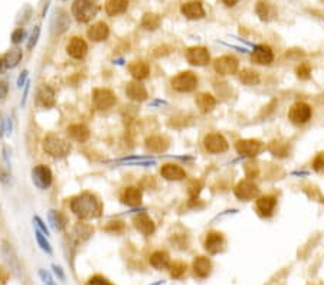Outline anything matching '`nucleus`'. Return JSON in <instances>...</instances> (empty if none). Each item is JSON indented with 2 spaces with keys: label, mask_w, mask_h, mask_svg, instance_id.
Masks as SVG:
<instances>
[{
  "label": "nucleus",
  "mask_w": 324,
  "mask_h": 285,
  "mask_svg": "<svg viewBox=\"0 0 324 285\" xmlns=\"http://www.w3.org/2000/svg\"><path fill=\"white\" fill-rule=\"evenodd\" d=\"M71 211L82 221L98 218L101 213V205L98 199L91 193H82L71 202Z\"/></svg>",
  "instance_id": "nucleus-1"
},
{
  "label": "nucleus",
  "mask_w": 324,
  "mask_h": 285,
  "mask_svg": "<svg viewBox=\"0 0 324 285\" xmlns=\"http://www.w3.org/2000/svg\"><path fill=\"white\" fill-rule=\"evenodd\" d=\"M97 13L98 5L94 3V0H75L72 5V15L78 22H89Z\"/></svg>",
  "instance_id": "nucleus-2"
},
{
  "label": "nucleus",
  "mask_w": 324,
  "mask_h": 285,
  "mask_svg": "<svg viewBox=\"0 0 324 285\" xmlns=\"http://www.w3.org/2000/svg\"><path fill=\"white\" fill-rule=\"evenodd\" d=\"M43 150L54 157H64L69 153L71 147L61 137H58L55 134H48L43 140Z\"/></svg>",
  "instance_id": "nucleus-3"
},
{
  "label": "nucleus",
  "mask_w": 324,
  "mask_h": 285,
  "mask_svg": "<svg viewBox=\"0 0 324 285\" xmlns=\"http://www.w3.org/2000/svg\"><path fill=\"white\" fill-rule=\"evenodd\" d=\"M197 82H199L197 76L190 71H186V72H180L174 78H172L170 84H172L173 89H176L177 92H192L196 89Z\"/></svg>",
  "instance_id": "nucleus-4"
},
{
  "label": "nucleus",
  "mask_w": 324,
  "mask_h": 285,
  "mask_svg": "<svg viewBox=\"0 0 324 285\" xmlns=\"http://www.w3.org/2000/svg\"><path fill=\"white\" fill-rule=\"evenodd\" d=\"M311 116H313V110L305 103H295L288 111V120L295 126H301V124L308 123L311 120Z\"/></svg>",
  "instance_id": "nucleus-5"
},
{
  "label": "nucleus",
  "mask_w": 324,
  "mask_h": 285,
  "mask_svg": "<svg viewBox=\"0 0 324 285\" xmlns=\"http://www.w3.org/2000/svg\"><path fill=\"white\" fill-rule=\"evenodd\" d=\"M2 258L5 261V264L8 265V268L11 269V272L16 278L22 276V266L19 262V258L15 252V249L12 248V245L8 241H3L2 243Z\"/></svg>",
  "instance_id": "nucleus-6"
},
{
  "label": "nucleus",
  "mask_w": 324,
  "mask_h": 285,
  "mask_svg": "<svg viewBox=\"0 0 324 285\" xmlns=\"http://www.w3.org/2000/svg\"><path fill=\"white\" fill-rule=\"evenodd\" d=\"M32 181L33 184L41 190H46L51 184H52V171L49 167L39 164L36 167H33L32 173Z\"/></svg>",
  "instance_id": "nucleus-7"
},
{
  "label": "nucleus",
  "mask_w": 324,
  "mask_h": 285,
  "mask_svg": "<svg viewBox=\"0 0 324 285\" xmlns=\"http://www.w3.org/2000/svg\"><path fill=\"white\" fill-rule=\"evenodd\" d=\"M203 144H205L206 151L212 153V154H221V153H225L229 144H228L227 138L224 137L222 134L219 133H210L207 134L203 140Z\"/></svg>",
  "instance_id": "nucleus-8"
},
{
  "label": "nucleus",
  "mask_w": 324,
  "mask_h": 285,
  "mask_svg": "<svg viewBox=\"0 0 324 285\" xmlns=\"http://www.w3.org/2000/svg\"><path fill=\"white\" fill-rule=\"evenodd\" d=\"M259 195V187L251 179L241 180L235 187V196L241 201H252Z\"/></svg>",
  "instance_id": "nucleus-9"
},
{
  "label": "nucleus",
  "mask_w": 324,
  "mask_h": 285,
  "mask_svg": "<svg viewBox=\"0 0 324 285\" xmlns=\"http://www.w3.org/2000/svg\"><path fill=\"white\" fill-rule=\"evenodd\" d=\"M92 103L97 110H108L117 103V98L113 94V91L105 88H98L92 92Z\"/></svg>",
  "instance_id": "nucleus-10"
},
{
  "label": "nucleus",
  "mask_w": 324,
  "mask_h": 285,
  "mask_svg": "<svg viewBox=\"0 0 324 285\" xmlns=\"http://www.w3.org/2000/svg\"><path fill=\"white\" fill-rule=\"evenodd\" d=\"M213 68L219 75H234L238 72V59L231 55H224L215 59Z\"/></svg>",
  "instance_id": "nucleus-11"
},
{
  "label": "nucleus",
  "mask_w": 324,
  "mask_h": 285,
  "mask_svg": "<svg viewBox=\"0 0 324 285\" xmlns=\"http://www.w3.org/2000/svg\"><path fill=\"white\" fill-rule=\"evenodd\" d=\"M186 59L187 62L196 66H205L210 61V55L203 46H193L186 51Z\"/></svg>",
  "instance_id": "nucleus-12"
},
{
  "label": "nucleus",
  "mask_w": 324,
  "mask_h": 285,
  "mask_svg": "<svg viewBox=\"0 0 324 285\" xmlns=\"http://www.w3.org/2000/svg\"><path fill=\"white\" fill-rule=\"evenodd\" d=\"M277 206V198L272 195H265V196H259L255 202V209L261 218H270L274 213V209Z\"/></svg>",
  "instance_id": "nucleus-13"
},
{
  "label": "nucleus",
  "mask_w": 324,
  "mask_h": 285,
  "mask_svg": "<svg viewBox=\"0 0 324 285\" xmlns=\"http://www.w3.org/2000/svg\"><path fill=\"white\" fill-rule=\"evenodd\" d=\"M238 154H241L242 157H255L261 151L262 144L258 140H239L235 144Z\"/></svg>",
  "instance_id": "nucleus-14"
},
{
  "label": "nucleus",
  "mask_w": 324,
  "mask_h": 285,
  "mask_svg": "<svg viewBox=\"0 0 324 285\" xmlns=\"http://www.w3.org/2000/svg\"><path fill=\"white\" fill-rule=\"evenodd\" d=\"M251 59L257 65H270L274 61V52L267 45H255L251 53Z\"/></svg>",
  "instance_id": "nucleus-15"
},
{
  "label": "nucleus",
  "mask_w": 324,
  "mask_h": 285,
  "mask_svg": "<svg viewBox=\"0 0 324 285\" xmlns=\"http://www.w3.org/2000/svg\"><path fill=\"white\" fill-rule=\"evenodd\" d=\"M180 12L184 18L190 19V21H196V19H202L205 16V9L202 6L200 2L197 0H190V2H186L182 5Z\"/></svg>",
  "instance_id": "nucleus-16"
},
{
  "label": "nucleus",
  "mask_w": 324,
  "mask_h": 285,
  "mask_svg": "<svg viewBox=\"0 0 324 285\" xmlns=\"http://www.w3.org/2000/svg\"><path fill=\"white\" fill-rule=\"evenodd\" d=\"M225 245V239L222 236V233L219 232H210L207 233L205 239V249L210 255H216V253L222 252Z\"/></svg>",
  "instance_id": "nucleus-17"
},
{
  "label": "nucleus",
  "mask_w": 324,
  "mask_h": 285,
  "mask_svg": "<svg viewBox=\"0 0 324 285\" xmlns=\"http://www.w3.org/2000/svg\"><path fill=\"white\" fill-rule=\"evenodd\" d=\"M134 226H136V229L140 233H143L144 236H150V235H153L154 231H156V225H154V222L149 218L147 213H140V215H137V216L134 218Z\"/></svg>",
  "instance_id": "nucleus-18"
},
{
  "label": "nucleus",
  "mask_w": 324,
  "mask_h": 285,
  "mask_svg": "<svg viewBox=\"0 0 324 285\" xmlns=\"http://www.w3.org/2000/svg\"><path fill=\"white\" fill-rule=\"evenodd\" d=\"M192 268H193V274L197 278L205 279L212 272V262L206 256H197V258H194Z\"/></svg>",
  "instance_id": "nucleus-19"
},
{
  "label": "nucleus",
  "mask_w": 324,
  "mask_h": 285,
  "mask_svg": "<svg viewBox=\"0 0 324 285\" xmlns=\"http://www.w3.org/2000/svg\"><path fill=\"white\" fill-rule=\"evenodd\" d=\"M160 174L166 180H173V181H177V180H183L186 177V171H184L179 164H174V163H167L164 164L160 170Z\"/></svg>",
  "instance_id": "nucleus-20"
},
{
  "label": "nucleus",
  "mask_w": 324,
  "mask_h": 285,
  "mask_svg": "<svg viewBox=\"0 0 324 285\" xmlns=\"http://www.w3.org/2000/svg\"><path fill=\"white\" fill-rule=\"evenodd\" d=\"M69 28V18L62 11H56L51 23V31L54 35H62Z\"/></svg>",
  "instance_id": "nucleus-21"
},
{
  "label": "nucleus",
  "mask_w": 324,
  "mask_h": 285,
  "mask_svg": "<svg viewBox=\"0 0 324 285\" xmlns=\"http://www.w3.org/2000/svg\"><path fill=\"white\" fill-rule=\"evenodd\" d=\"M126 94H127L130 100L141 103V101H144L147 98V89H146L144 85L140 84L139 81H136V82H129L127 84V86H126Z\"/></svg>",
  "instance_id": "nucleus-22"
},
{
  "label": "nucleus",
  "mask_w": 324,
  "mask_h": 285,
  "mask_svg": "<svg viewBox=\"0 0 324 285\" xmlns=\"http://www.w3.org/2000/svg\"><path fill=\"white\" fill-rule=\"evenodd\" d=\"M66 51H68V53H69L72 58L81 59V58L85 56L86 51H88V46H86V42L84 39H81V38H72V39L69 41V43H68V46H66Z\"/></svg>",
  "instance_id": "nucleus-23"
},
{
  "label": "nucleus",
  "mask_w": 324,
  "mask_h": 285,
  "mask_svg": "<svg viewBox=\"0 0 324 285\" xmlns=\"http://www.w3.org/2000/svg\"><path fill=\"white\" fill-rule=\"evenodd\" d=\"M130 74L133 75L134 79L137 81H143L146 79L149 74H150V66L147 62H143V61H134L129 65Z\"/></svg>",
  "instance_id": "nucleus-24"
},
{
  "label": "nucleus",
  "mask_w": 324,
  "mask_h": 285,
  "mask_svg": "<svg viewBox=\"0 0 324 285\" xmlns=\"http://www.w3.org/2000/svg\"><path fill=\"white\" fill-rule=\"evenodd\" d=\"M110 35V29L104 22H98L95 25H92L88 31V38L94 42H101L105 41Z\"/></svg>",
  "instance_id": "nucleus-25"
},
{
  "label": "nucleus",
  "mask_w": 324,
  "mask_h": 285,
  "mask_svg": "<svg viewBox=\"0 0 324 285\" xmlns=\"http://www.w3.org/2000/svg\"><path fill=\"white\" fill-rule=\"evenodd\" d=\"M146 147L151 153H163L169 148V140L163 136H151L146 140Z\"/></svg>",
  "instance_id": "nucleus-26"
},
{
  "label": "nucleus",
  "mask_w": 324,
  "mask_h": 285,
  "mask_svg": "<svg viewBox=\"0 0 324 285\" xmlns=\"http://www.w3.org/2000/svg\"><path fill=\"white\" fill-rule=\"evenodd\" d=\"M218 104L216 98L213 95L203 92V94H199L196 97V106L197 108L202 111V113H210Z\"/></svg>",
  "instance_id": "nucleus-27"
},
{
  "label": "nucleus",
  "mask_w": 324,
  "mask_h": 285,
  "mask_svg": "<svg viewBox=\"0 0 324 285\" xmlns=\"http://www.w3.org/2000/svg\"><path fill=\"white\" fill-rule=\"evenodd\" d=\"M150 265L154 269H166L170 265V256L164 251H156L150 255Z\"/></svg>",
  "instance_id": "nucleus-28"
},
{
  "label": "nucleus",
  "mask_w": 324,
  "mask_h": 285,
  "mask_svg": "<svg viewBox=\"0 0 324 285\" xmlns=\"http://www.w3.org/2000/svg\"><path fill=\"white\" fill-rule=\"evenodd\" d=\"M121 201L123 203H126L127 206H139L141 203V190L137 187H127V189L123 192V196H121Z\"/></svg>",
  "instance_id": "nucleus-29"
},
{
  "label": "nucleus",
  "mask_w": 324,
  "mask_h": 285,
  "mask_svg": "<svg viewBox=\"0 0 324 285\" xmlns=\"http://www.w3.org/2000/svg\"><path fill=\"white\" fill-rule=\"evenodd\" d=\"M68 136L78 143H84L89 138V130L84 124H74L68 127Z\"/></svg>",
  "instance_id": "nucleus-30"
},
{
  "label": "nucleus",
  "mask_w": 324,
  "mask_h": 285,
  "mask_svg": "<svg viewBox=\"0 0 324 285\" xmlns=\"http://www.w3.org/2000/svg\"><path fill=\"white\" fill-rule=\"evenodd\" d=\"M129 0H107L105 3V13L108 16H117L127 11Z\"/></svg>",
  "instance_id": "nucleus-31"
},
{
  "label": "nucleus",
  "mask_w": 324,
  "mask_h": 285,
  "mask_svg": "<svg viewBox=\"0 0 324 285\" xmlns=\"http://www.w3.org/2000/svg\"><path fill=\"white\" fill-rule=\"evenodd\" d=\"M38 101H39V104H41V106L46 107V108L54 107L55 106L54 89H52V88H49V86H46V85L41 86V89H39V92H38Z\"/></svg>",
  "instance_id": "nucleus-32"
},
{
  "label": "nucleus",
  "mask_w": 324,
  "mask_h": 285,
  "mask_svg": "<svg viewBox=\"0 0 324 285\" xmlns=\"http://www.w3.org/2000/svg\"><path fill=\"white\" fill-rule=\"evenodd\" d=\"M239 81L244 85L252 86V85H258L261 78H259V74L257 71L247 68V69H242V71L239 72Z\"/></svg>",
  "instance_id": "nucleus-33"
},
{
  "label": "nucleus",
  "mask_w": 324,
  "mask_h": 285,
  "mask_svg": "<svg viewBox=\"0 0 324 285\" xmlns=\"http://www.w3.org/2000/svg\"><path fill=\"white\" fill-rule=\"evenodd\" d=\"M255 12L259 16L261 21H270L271 16L274 15V9L267 0H258L257 6H255Z\"/></svg>",
  "instance_id": "nucleus-34"
},
{
  "label": "nucleus",
  "mask_w": 324,
  "mask_h": 285,
  "mask_svg": "<svg viewBox=\"0 0 324 285\" xmlns=\"http://www.w3.org/2000/svg\"><path fill=\"white\" fill-rule=\"evenodd\" d=\"M48 219H49V223L55 231H64L65 226H66V221H65L64 215L61 212L49 211L48 212Z\"/></svg>",
  "instance_id": "nucleus-35"
},
{
  "label": "nucleus",
  "mask_w": 324,
  "mask_h": 285,
  "mask_svg": "<svg viewBox=\"0 0 324 285\" xmlns=\"http://www.w3.org/2000/svg\"><path fill=\"white\" fill-rule=\"evenodd\" d=\"M3 63H5V66H6V69H11V68H15V66H18V63L21 62L22 59V51L21 49H12L9 52L6 53L3 58Z\"/></svg>",
  "instance_id": "nucleus-36"
},
{
  "label": "nucleus",
  "mask_w": 324,
  "mask_h": 285,
  "mask_svg": "<svg viewBox=\"0 0 324 285\" xmlns=\"http://www.w3.org/2000/svg\"><path fill=\"white\" fill-rule=\"evenodd\" d=\"M159 25H160V18H159L157 15H154V13H147V15H144V18H143V21H141V26H143L144 29H147V31H154V29H157Z\"/></svg>",
  "instance_id": "nucleus-37"
},
{
  "label": "nucleus",
  "mask_w": 324,
  "mask_h": 285,
  "mask_svg": "<svg viewBox=\"0 0 324 285\" xmlns=\"http://www.w3.org/2000/svg\"><path fill=\"white\" fill-rule=\"evenodd\" d=\"M268 150H270L274 156H278V157H285V156H288V146H287V144H282L280 141H272L270 144V147H268Z\"/></svg>",
  "instance_id": "nucleus-38"
},
{
  "label": "nucleus",
  "mask_w": 324,
  "mask_h": 285,
  "mask_svg": "<svg viewBox=\"0 0 324 285\" xmlns=\"http://www.w3.org/2000/svg\"><path fill=\"white\" fill-rule=\"evenodd\" d=\"M35 236H36V242L41 246V249H42L43 252L51 255V253H52V246H51V243L48 242L46 236H43V233L41 232V231H36V232H35Z\"/></svg>",
  "instance_id": "nucleus-39"
},
{
  "label": "nucleus",
  "mask_w": 324,
  "mask_h": 285,
  "mask_svg": "<svg viewBox=\"0 0 324 285\" xmlns=\"http://www.w3.org/2000/svg\"><path fill=\"white\" fill-rule=\"evenodd\" d=\"M169 269H170L172 278L179 279L186 272V264H183V262H173L172 265H169Z\"/></svg>",
  "instance_id": "nucleus-40"
},
{
  "label": "nucleus",
  "mask_w": 324,
  "mask_h": 285,
  "mask_svg": "<svg viewBox=\"0 0 324 285\" xmlns=\"http://www.w3.org/2000/svg\"><path fill=\"white\" fill-rule=\"evenodd\" d=\"M295 74H297V76H298L300 79L305 81V79H308V78L311 76V66L307 62L300 63V65L295 68Z\"/></svg>",
  "instance_id": "nucleus-41"
},
{
  "label": "nucleus",
  "mask_w": 324,
  "mask_h": 285,
  "mask_svg": "<svg viewBox=\"0 0 324 285\" xmlns=\"http://www.w3.org/2000/svg\"><path fill=\"white\" fill-rule=\"evenodd\" d=\"M120 163H127V164H141V166H150V164H154L156 160L154 158H147V157H131V158H123L120 160Z\"/></svg>",
  "instance_id": "nucleus-42"
},
{
  "label": "nucleus",
  "mask_w": 324,
  "mask_h": 285,
  "mask_svg": "<svg viewBox=\"0 0 324 285\" xmlns=\"http://www.w3.org/2000/svg\"><path fill=\"white\" fill-rule=\"evenodd\" d=\"M202 187H203L202 181H199V180H192V181H190V184H189V187H187V193H189V196H190L192 199L197 198V196H199V193L202 192Z\"/></svg>",
  "instance_id": "nucleus-43"
},
{
  "label": "nucleus",
  "mask_w": 324,
  "mask_h": 285,
  "mask_svg": "<svg viewBox=\"0 0 324 285\" xmlns=\"http://www.w3.org/2000/svg\"><path fill=\"white\" fill-rule=\"evenodd\" d=\"M245 174H247V177L251 180L257 179L259 174L258 164H255V163H247V164H245Z\"/></svg>",
  "instance_id": "nucleus-44"
},
{
  "label": "nucleus",
  "mask_w": 324,
  "mask_h": 285,
  "mask_svg": "<svg viewBox=\"0 0 324 285\" xmlns=\"http://www.w3.org/2000/svg\"><path fill=\"white\" fill-rule=\"evenodd\" d=\"M38 275H39V278H41V281H42L43 285H56V282L54 281V278H52V275L49 274L46 269H39L38 271Z\"/></svg>",
  "instance_id": "nucleus-45"
},
{
  "label": "nucleus",
  "mask_w": 324,
  "mask_h": 285,
  "mask_svg": "<svg viewBox=\"0 0 324 285\" xmlns=\"http://www.w3.org/2000/svg\"><path fill=\"white\" fill-rule=\"evenodd\" d=\"M39 35H41V29H39V26H36L33 32L31 33V36H29V41H28V49L31 51L35 48V45L38 43V39H39Z\"/></svg>",
  "instance_id": "nucleus-46"
},
{
  "label": "nucleus",
  "mask_w": 324,
  "mask_h": 285,
  "mask_svg": "<svg viewBox=\"0 0 324 285\" xmlns=\"http://www.w3.org/2000/svg\"><path fill=\"white\" fill-rule=\"evenodd\" d=\"M313 169L314 171H317V173H320V171H323L324 170V157L323 154H318L317 157L313 160Z\"/></svg>",
  "instance_id": "nucleus-47"
},
{
  "label": "nucleus",
  "mask_w": 324,
  "mask_h": 285,
  "mask_svg": "<svg viewBox=\"0 0 324 285\" xmlns=\"http://www.w3.org/2000/svg\"><path fill=\"white\" fill-rule=\"evenodd\" d=\"M86 285H113L108 279H105L104 276H99V275H97V276H92L89 281H88V284Z\"/></svg>",
  "instance_id": "nucleus-48"
},
{
  "label": "nucleus",
  "mask_w": 324,
  "mask_h": 285,
  "mask_svg": "<svg viewBox=\"0 0 324 285\" xmlns=\"http://www.w3.org/2000/svg\"><path fill=\"white\" fill-rule=\"evenodd\" d=\"M33 223L38 226V231H41L43 235H46V236L49 235V229L46 228V225L43 223V221L39 218V216H35V218H33Z\"/></svg>",
  "instance_id": "nucleus-49"
},
{
  "label": "nucleus",
  "mask_w": 324,
  "mask_h": 285,
  "mask_svg": "<svg viewBox=\"0 0 324 285\" xmlns=\"http://www.w3.org/2000/svg\"><path fill=\"white\" fill-rule=\"evenodd\" d=\"M25 38V31L19 28V29H16V31L12 33V42L13 43H19L22 42V39Z\"/></svg>",
  "instance_id": "nucleus-50"
},
{
  "label": "nucleus",
  "mask_w": 324,
  "mask_h": 285,
  "mask_svg": "<svg viewBox=\"0 0 324 285\" xmlns=\"http://www.w3.org/2000/svg\"><path fill=\"white\" fill-rule=\"evenodd\" d=\"M8 91H9V86L5 81H0V100H3L6 95H8Z\"/></svg>",
  "instance_id": "nucleus-51"
},
{
  "label": "nucleus",
  "mask_w": 324,
  "mask_h": 285,
  "mask_svg": "<svg viewBox=\"0 0 324 285\" xmlns=\"http://www.w3.org/2000/svg\"><path fill=\"white\" fill-rule=\"evenodd\" d=\"M52 269H54V272L56 274V276H59V279H65L64 271H62V268H61L59 265L54 264L52 265Z\"/></svg>",
  "instance_id": "nucleus-52"
},
{
  "label": "nucleus",
  "mask_w": 324,
  "mask_h": 285,
  "mask_svg": "<svg viewBox=\"0 0 324 285\" xmlns=\"http://www.w3.org/2000/svg\"><path fill=\"white\" fill-rule=\"evenodd\" d=\"M26 78H28V71H23L21 74V76L18 78V86H19V88H22L23 85L26 84Z\"/></svg>",
  "instance_id": "nucleus-53"
},
{
  "label": "nucleus",
  "mask_w": 324,
  "mask_h": 285,
  "mask_svg": "<svg viewBox=\"0 0 324 285\" xmlns=\"http://www.w3.org/2000/svg\"><path fill=\"white\" fill-rule=\"evenodd\" d=\"M0 181H3V183H9V176H8V173L6 171H3L2 167H0Z\"/></svg>",
  "instance_id": "nucleus-54"
},
{
  "label": "nucleus",
  "mask_w": 324,
  "mask_h": 285,
  "mask_svg": "<svg viewBox=\"0 0 324 285\" xmlns=\"http://www.w3.org/2000/svg\"><path fill=\"white\" fill-rule=\"evenodd\" d=\"M28 92H29V82H26V84H25V94H23V98H22V107L25 106V103H26Z\"/></svg>",
  "instance_id": "nucleus-55"
},
{
  "label": "nucleus",
  "mask_w": 324,
  "mask_h": 285,
  "mask_svg": "<svg viewBox=\"0 0 324 285\" xmlns=\"http://www.w3.org/2000/svg\"><path fill=\"white\" fill-rule=\"evenodd\" d=\"M5 123H6V133H8V136H11V134H12L11 118H6V120H5Z\"/></svg>",
  "instance_id": "nucleus-56"
},
{
  "label": "nucleus",
  "mask_w": 324,
  "mask_h": 285,
  "mask_svg": "<svg viewBox=\"0 0 324 285\" xmlns=\"http://www.w3.org/2000/svg\"><path fill=\"white\" fill-rule=\"evenodd\" d=\"M222 2H224V3H225L227 6H229V8H232V6H235V5H237L239 0H222Z\"/></svg>",
  "instance_id": "nucleus-57"
},
{
  "label": "nucleus",
  "mask_w": 324,
  "mask_h": 285,
  "mask_svg": "<svg viewBox=\"0 0 324 285\" xmlns=\"http://www.w3.org/2000/svg\"><path fill=\"white\" fill-rule=\"evenodd\" d=\"M6 71V66H5V63H3V59L0 58V74H3Z\"/></svg>",
  "instance_id": "nucleus-58"
},
{
  "label": "nucleus",
  "mask_w": 324,
  "mask_h": 285,
  "mask_svg": "<svg viewBox=\"0 0 324 285\" xmlns=\"http://www.w3.org/2000/svg\"><path fill=\"white\" fill-rule=\"evenodd\" d=\"M2 134H3V127H2V118H0V137H2Z\"/></svg>",
  "instance_id": "nucleus-59"
}]
</instances>
